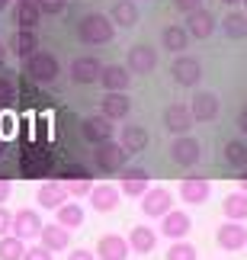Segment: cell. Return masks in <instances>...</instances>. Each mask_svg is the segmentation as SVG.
I'll return each instance as SVG.
<instances>
[{"mask_svg": "<svg viewBox=\"0 0 247 260\" xmlns=\"http://www.w3.org/2000/svg\"><path fill=\"white\" fill-rule=\"evenodd\" d=\"M113 36H116V26L106 13H87L81 23H77V39H81L84 45H93V48L106 45V42H113Z\"/></svg>", "mask_w": 247, "mask_h": 260, "instance_id": "6da1fadb", "label": "cell"}, {"mask_svg": "<svg viewBox=\"0 0 247 260\" xmlns=\"http://www.w3.org/2000/svg\"><path fill=\"white\" fill-rule=\"evenodd\" d=\"M128 157H132V154H128L119 142H113V138H106V142L93 145V164L100 167L103 174H119L122 167L128 164Z\"/></svg>", "mask_w": 247, "mask_h": 260, "instance_id": "7a4b0ae2", "label": "cell"}, {"mask_svg": "<svg viewBox=\"0 0 247 260\" xmlns=\"http://www.w3.org/2000/svg\"><path fill=\"white\" fill-rule=\"evenodd\" d=\"M26 74L36 84H55L58 74H61V64H58V58L52 52H32L26 58Z\"/></svg>", "mask_w": 247, "mask_h": 260, "instance_id": "3957f363", "label": "cell"}, {"mask_svg": "<svg viewBox=\"0 0 247 260\" xmlns=\"http://www.w3.org/2000/svg\"><path fill=\"white\" fill-rule=\"evenodd\" d=\"M170 77H173V84H180V87H190V90L199 87V81H202V61L180 52L173 58V64H170Z\"/></svg>", "mask_w": 247, "mask_h": 260, "instance_id": "277c9868", "label": "cell"}, {"mask_svg": "<svg viewBox=\"0 0 247 260\" xmlns=\"http://www.w3.org/2000/svg\"><path fill=\"white\" fill-rule=\"evenodd\" d=\"M219 96L212 93V90H196V93L190 96V116L193 122H215L219 119Z\"/></svg>", "mask_w": 247, "mask_h": 260, "instance_id": "5b68a950", "label": "cell"}, {"mask_svg": "<svg viewBox=\"0 0 247 260\" xmlns=\"http://www.w3.org/2000/svg\"><path fill=\"white\" fill-rule=\"evenodd\" d=\"M170 157H173V164H180V167H196V164H199V157H202L199 138H193L190 132L177 135L173 145H170Z\"/></svg>", "mask_w": 247, "mask_h": 260, "instance_id": "8992f818", "label": "cell"}, {"mask_svg": "<svg viewBox=\"0 0 247 260\" xmlns=\"http://www.w3.org/2000/svg\"><path fill=\"white\" fill-rule=\"evenodd\" d=\"M138 199H142V212L148 218H161V215H167L173 209V196H170L167 186H151V189H145Z\"/></svg>", "mask_w": 247, "mask_h": 260, "instance_id": "52a82bcc", "label": "cell"}, {"mask_svg": "<svg viewBox=\"0 0 247 260\" xmlns=\"http://www.w3.org/2000/svg\"><path fill=\"white\" fill-rule=\"evenodd\" d=\"M42 215L36 212V209H19V212H13V222H10V235L23 238V241H32V238H39V232H42Z\"/></svg>", "mask_w": 247, "mask_h": 260, "instance_id": "ba28073f", "label": "cell"}, {"mask_svg": "<svg viewBox=\"0 0 247 260\" xmlns=\"http://www.w3.org/2000/svg\"><path fill=\"white\" fill-rule=\"evenodd\" d=\"M157 68V52L151 45H132L125 55V71L128 74H151Z\"/></svg>", "mask_w": 247, "mask_h": 260, "instance_id": "9c48e42d", "label": "cell"}, {"mask_svg": "<svg viewBox=\"0 0 247 260\" xmlns=\"http://www.w3.org/2000/svg\"><path fill=\"white\" fill-rule=\"evenodd\" d=\"M100 113L106 119H113V122H119L132 113V100H128V90H110V93H103L100 100Z\"/></svg>", "mask_w": 247, "mask_h": 260, "instance_id": "30bf717a", "label": "cell"}, {"mask_svg": "<svg viewBox=\"0 0 247 260\" xmlns=\"http://www.w3.org/2000/svg\"><path fill=\"white\" fill-rule=\"evenodd\" d=\"M113 132H116L113 119H106L103 113L100 116H87L81 122V138L90 142V145H100V142H106V138H113Z\"/></svg>", "mask_w": 247, "mask_h": 260, "instance_id": "8fae6325", "label": "cell"}, {"mask_svg": "<svg viewBox=\"0 0 247 260\" xmlns=\"http://www.w3.org/2000/svg\"><path fill=\"white\" fill-rule=\"evenodd\" d=\"M103 71V64H100V58L96 55H77L74 61H71V81L74 84H96V77H100Z\"/></svg>", "mask_w": 247, "mask_h": 260, "instance_id": "7c38bea8", "label": "cell"}, {"mask_svg": "<svg viewBox=\"0 0 247 260\" xmlns=\"http://www.w3.org/2000/svg\"><path fill=\"white\" fill-rule=\"evenodd\" d=\"M193 116H190V106H183V103H170L164 109V128L170 135H186L193 128Z\"/></svg>", "mask_w": 247, "mask_h": 260, "instance_id": "4fadbf2b", "label": "cell"}, {"mask_svg": "<svg viewBox=\"0 0 247 260\" xmlns=\"http://www.w3.org/2000/svg\"><path fill=\"white\" fill-rule=\"evenodd\" d=\"M190 228H193V218L180 212V209H170L167 215H161V235L164 238H170V241H180V238L190 235Z\"/></svg>", "mask_w": 247, "mask_h": 260, "instance_id": "5bb4252c", "label": "cell"}, {"mask_svg": "<svg viewBox=\"0 0 247 260\" xmlns=\"http://www.w3.org/2000/svg\"><path fill=\"white\" fill-rule=\"evenodd\" d=\"M215 241H219L222 251H241V247H247V228L241 222H225L219 232H215Z\"/></svg>", "mask_w": 247, "mask_h": 260, "instance_id": "9a60e30c", "label": "cell"}, {"mask_svg": "<svg viewBox=\"0 0 247 260\" xmlns=\"http://www.w3.org/2000/svg\"><path fill=\"white\" fill-rule=\"evenodd\" d=\"M39 244L45 247V251H67L71 247V228H64V225H42V232H39Z\"/></svg>", "mask_w": 247, "mask_h": 260, "instance_id": "2e32d148", "label": "cell"}, {"mask_svg": "<svg viewBox=\"0 0 247 260\" xmlns=\"http://www.w3.org/2000/svg\"><path fill=\"white\" fill-rule=\"evenodd\" d=\"M119 186H113V183H100V186H93L90 193H87V199H90V206H93V212H113L116 206H119Z\"/></svg>", "mask_w": 247, "mask_h": 260, "instance_id": "e0dca14e", "label": "cell"}, {"mask_svg": "<svg viewBox=\"0 0 247 260\" xmlns=\"http://www.w3.org/2000/svg\"><path fill=\"white\" fill-rule=\"evenodd\" d=\"M209 196H212V183L205 177H186L180 183V199L190 206H202Z\"/></svg>", "mask_w": 247, "mask_h": 260, "instance_id": "ac0fdd59", "label": "cell"}, {"mask_svg": "<svg viewBox=\"0 0 247 260\" xmlns=\"http://www.w3.org/2000/svg\"><path fill=\"white\" fill-rule=\"evenodd\" d=\"M36 203L42 209H58L61 203H67V189L61 180H45V183H39L36 189Z\"/></svg>", "mask_w": 247, "mask_h": 260, "instance_id": "d6986e66", "label": "cell"}, {"mask_svg": "<svg viewBox=\"0 0 247 260\" xmlns=\"http://www.w3.org/2000/svg\"><path fill=\"white\" fill-rule=\"evenodd\" d=\"M93 254L100 257V260H125L132 251H128V241H125L122 235H103L100 241H96V251Z\"/></svg>", "mask_w": 247, "mask_h": 260, "instance_id": "ffe728a7", "label": "cell"}, {"mask_svg": "<svg viewBox=\"0 0 247 260\" xmlns=\"http://www.w3.org/2000/svg\"><path fill=\"white\" fill-rule=\"evenodd\" d=\"M186 32H190L193 39H209V36L215 32V16H212L205 7L193 10V13H186Z\"/></svg>", "mask_w": 247, "mask_h": 260, "instance_id": "44dd1931", "label": "cell"}, {"mask_svg": "<svg viewBox=\"0 0 247 260\" xmlns=\"http://www.w3.org/2000/svg\"><path fill=\"white\" fill-rule=\"evenodd\" d=\"M100 87L110 93V90H128V84H132V74L125 71V64H103L100 71Z\"/></svg>", "mask_w": 247, "mask_h": 260, "instance_id": "7402d4cb", "label": "cell"}, {"mask_svg": "<svg viewBox=\"0 0 247 260\" xmlns=\"http://www.w3.org/2000/svg\"><path fill=\"white\" fill-rule=\"evenodd\" d=\"M128 251H135V254H151L154 247H157V232L154 228H148V225H135L132 232H128Z\"/></svg>", "mask_w": 247, "mask_h": 260, "instance_id": "603a6c76", "label": "cell"}, {"mask_svg": "<svg viewBox=\"0 0 247 260\" xmlns=\"http://www.w3.org/2000/svg\"><path fill=\"white\" fill-rule=\"evenodd\" d=\"M148 142H151V135H148L145 125H122V135H119V145L125 148L128 154H138L145 151Z\"/></svg>", "mask_w": 247, "mask_h": 260, "instance_id": "cb8c5ba5", "label": "cell"}, {"mask_svg": "<svg viewBox=\"0 0 247 260\" xmlns=\"http://www.w3.org/2000/svg\"><path fill=\"white\" fill-rule=\"evenodd\" d=\"M61 183H64V189H67V196H74V199H84V196L93 189V180L87 177V174L81 171V167L67 171V174L61 177Z\"/></svg>", "mask_w": 247, "mask_h": 260, "instance_id": "d4e9b609", "label": "cell"}, {"mask_svg": "<svg viewBox=\"0 0 247 260\" xmlns=\"http://www.w3.org/2000/svg\"><path fill=\"white\" fill-rule=\"evenodd\" d=\"M110 19H113V26H119V29H132L138 23V7L132 0H116L110 7Z\"/></svg>", "mask_w": 247, "mask_h": 260, "instance_id": "484cf974", "label": "cell"}, {"mask_svg": "<svg viewBox=\"0 0 247 260\" xmlns=\"http://www.w3.org/2000/svg\"><path fill=\"white\" fill-rule=\"evenodd\" d=\"M10 48H13V52L26 61L32 52H39V36H36V29H16L13 39H10Z\"/></svg>", "mask_w": 247, "mask_h": 260, "instance_id": "4316f807", "label": "cell"}, {"mask_svg": "<svg viewBox=\"0 0 247 260\" xmlns=\"http://www.w3.org/2000/svg\"><path fill=\"white\" fill-rule=\"evenodd\" d=\"M161 45L167 48V52L180 55L183 48L190 45V32H186L183 26H177V23H170V26H164V32H161Z\"/></svg>", "mask_w": 247, "mask_h": 260, "instance_id": "83f0119b", "label": "cell"}, {"mask_svg": "<svg viewBox=\"0 0 247 260\" xmlns=\"http://www.w3.org/2000/svg\"><path fill=\"white\" fill-rule=\"evenodd\" d=\"M148 183H151V180H148V174L145 171H138V167H132V171H125L122 174V183H119V193H125V196H142L145 189H148Z\"/></svg>", "mask_w": 247, "mask_h": 260, "instance_id": "f1b7e54d", "label": "cell"}, {"mask_svg": "<svg viewBox=\"0 0 247 260\" xmlns=\"http://www.w3.org/2000/svg\"><path fill=\"white\" fill-rule=\"evenodd\" d=\"M16 23L19 29H36L42 23V10L36 0H16Z\"/></svg>", "mask_w": 247, "mask_h": 260, "instance_id": "f546056e", "label": "cell"}, {"mask_svg": "<svg viewBox=\"0 0 247 260\" xmlns=\"http://www.w3.org/2000/svg\"><path fill=\"white\" fill-rule=\"evenodd\" d=\"M222 212H225V218H231V222H244L247 218V196L241 193H228L225 196V203H222Z\"/></svg>", "mask_w": 247, "mask_h": 260, "instance_id": "4dcf8cb0", "label": "cell"}, {"mask_svg": "<svg viewBox=\"0 0 247 260\" xmlns=\"http://www.w3.org/2000/svg\"><path fill=\"white\" fill-rule=\"evenodd\" d=\"M222 26H225V36L234 39V42L247 39V16H244V10H231V13L222 19Z\"/></svg>", "mask_w": 247, "mask_h": 260, "instance_id": "1f68e13d", "label": "cell"}, {"mask_svg": "<svg viewBox=\"0 0 247 260\" xmlns=\"http://www.w3.org/2000/svg\"><path fill=\"white\" fill-rule=\"evenodd\" d=\"M225 164L238 167V171L247 167V142H244V138H231V142L225 145Z\"/></svg>", "mask_w": 247, "mask_h": 260, "instance_id": "d6a6232c", "label": "cell"}, {"mask_svg": "<svg viewBox=\"0 0 247 260\" xmlns=\"http://www.w3.org/2000/svg\"><path fill=\"white\" fill-rule=\"evenodd\" d=\"M55 212H58V225H64V228H81L84 225V209H81V203H61Z\"/></svg>", "mask_w": 247, "mask_h": 260, "instance_id": "836d02e7", "label": "cell"}, {"mask_svg": "<svg viewBox=\"0 0 247 260\" xmlns=\"http://www.w3.org/2000/svg\"><path fill=\"white\" fill-rule=\"evenodd\" d=\"M26 241L16 235H0V260H23Z\"/></svg>", "mask_w": 247, "mask_h": 260, "instance_id": "e575fe53", "label": "cell"}, {"mask_svg": "<svg viewBox=\"0 0 247 260\" xmlns=\"http://www.w3.org/2000/svg\"><path fill=\"white\" fill-rule=\"evenodd\" d=\"M48 167H52V157L48 154H32V157L23 161V174L26 177H42V174H48Z\"/></svg>", "mask_w": 247, "mask_h": 260, "instance_id": "d590c367", "label": "cell"}, {"mask_svg": "<svg viewBox=\"0 0 247 260\" xmlns=\"http://www.w3.org/2000/svg\"><path fill=\"white\" fill-rule=\"evenodd\" d=\"M164 260H196V247L180 238V241H173L170 247H167V257Z\"/></svg>", "mask_w": 247, "mask_h": 260, "instance_id": "8d00e7d4", "label": "cell"}, {"mask_svg": "<svg viewBox=\"0 0 247 260\" xmlns=\"http://www.w3.org/2000/svg\"><path fill=\"white\" fill-rule=\"evenodd\" d=\"M39 10H42V16H58V13H64V7H67V0H36Z\"/></svg>", "mask_w": 247, "mask_h": 260, "instance_id": "74e56055", "label": "cell"}, {"mask_svg": "<svg viewBox=\"0 0 247 260\" xmlns=\"http://www.w3.org/2000/svg\"><path fill=\"white\" fill-rule=\"evenodd\" d=\"M13 93H16L13 81H10L7 74H0V106H4V103H10V100H13Z\"/></svg>", "mask_w": 247, "mask_h": 260, "instance_id": "f35d334b", "label": "cell"}, {"mask_svg": "<svg viewBox=\"0 0 247 260\" xmlns=\"http://www.w3.org/2000/svg\"><path fill=\"white\" fill-rule=\"evenodd\" d=\"M23 260H55V257H52V251H45L42 244H36V247H26Z\"/></svg>", "mask_w": 247, "mask_h": 260, "instance_id": "ab89813d", "label": "cell"}, {"mask_svg": "<svg viewBox=\"0 0 247 260\" xmlns=\"http://www.w3.org/2000/svg\"><path fill=\"white\" fill-rule=\"evenodd\" d=\"M10 222H13V212L7 206H0V235H10Z\"/></svg>", "mask_w": 247, "mask_h": 260, "instance_id": "60d3db41", "label": "cell"}, {"mask_svg": "<svg viewBox=\"0 0 247 260\" xmlns=\"http://www.w3.org/2000/svg\"><path fill=\"white\" fill-rule=\"evenodd\" d=\"M10 193H13V183H10V177H0V206L10 199Z\"/></svg>", "mask_w": 247, "mask_h": 260, "instance_id": "b9f144b4", "label": "cell"}, {"mask_svg": "<svg viewBox=\"0 0 247 260\" xmlns=\"http://www.w3.org/2000/svg\"><path fill=\"white\" fill-rule=\"evenodd\" d=\"M180 10H186V13H193V10H199L202 7V0H173Z\"/></svg>", "mask_w": 247, "mask_h": 260, "instance_id": "7bdbcfd3", "label": "cell"}, {"mask_svg": "<svg viewBox=\"0 0 247 260\" xmlns=\"http://www.w3.org/2000/svg\"><path fill=\"white\" fill-rule=\"evenodd\" d=\"M67 260H96V254H93V251H84V247H77L74 254H67Z\"/></svg>", "mask_w": 247, "mask_h": 260, "instance_id": "ee69618b", "label": "cell"}, {"mask_svg": "<svg viewBox=\"0 0 247 260\" xmlns=\"http://www.w3.org/2000/svg\"><path fill=\"white\" fill-rule=\"evenodd\" d=\"M238 128H241V135L247 138V106H241V113H238Z\"/></svg>", "mask_w": 247, "mask_h": 260, "instance_id": "f6af8a7d", "label": "cell"}, {"mask_svg": "<svg viewBox=\"0 0 247 260\" xmlns=\"http://www.w3.org/2000/svg\"><path fill=\"white\" fill-rule=\"evenodd\" d=\"M241 193L247 196V167H244V177H241Z\"/></svg>", "mask_w": 247, "mask_h": 260, "instance_id": "bcb514c9", "label": "cell"}, {"mask_svg": "<svg viewBox=\"0 0 247 260\" xmlns=\"http://www.w3.org/2000/svg\"><path fill=\"white\" fill-rule=\"evenodd\" d=\"M4 58H7V45L0 42V64H4Z\"/></svg>", "mask_w": 247, "mask_h": 260, "instance_id": "7dc6e473", "label": "cell"}, {"mask_svg": "<svg viewBox=\"0 0 247 260\" xmlns=\"http://www.w3.org/2000/svg\"><path fill=\"white\" fill-rule=\"evenodd\" d=\"M10 7V0H0V10H7Z\"/></svg>", "mask_w": 247, "mask_h": 260, "instance_id": "c3c4849f", "label": "cell"}, {"mask_svg": "<svg viewBox=\"0 0 247 260\" xmlns=\"http://www.w3.org/2000/svg\"><path fill=\"white\" fill-rule=\"evenodd\" d=\"M225 4H238V0H225Z\"/></svg>", "mask_w": 247, "mask_h": 260, "instance_id": "681fc988", "label": "cell"}, {"mask_svg": "<svg viewBox=\"0 0 247 260\" xmlns=\"http://www.w3.org/2000/svg\"><path fill=\"white\" fill-rule=\"evenodd\" d=\"M244 16H247V7H244Z\"/></svg>", "mask_w": 247, "mask_h": 260, "instance_id": "f907efd6", "label": "cell"}]
</instances>
